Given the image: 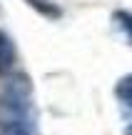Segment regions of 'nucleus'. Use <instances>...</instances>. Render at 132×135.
<instances>
[{
  "instance_id": "obj_1",
  "label": "nucleus",
  "mask_w": 132,
  "mask_h": 135,
  "mask_svg": "<svg viewBox=\"0 0 132 135\" xmlns=\"http://www.w3.org/2000/svg\"><path fill=\"white\" fill-rule=\"evenodd\" d=\"M0 135H38L33 88L25 75L10 78L0 95Z\"/></svg>"
},
{
  "instance_id": "obj_2",
  "label": "nucleus",
  "mask_w": 132,
  "mask_h": 135,
  "mask_svg": "<svg viewBox=\"0 0 132 135\" xmlns=\"http://www.w3.org/2000/svg\"><path fill=\"white\" fill-rule=\"evenodd\" d=\"M115 98H117L122 113L132 120V75L120 78V83L115 85Z\"/></svg>"
},
{
  "instance_id": "obj_3",
  "label": "nucleus",
  "mask_w": 132,
  "mask_h": 135,
  "mask_svg": "<svg viewBox=\"0 0 132 135\" xmlns=\"http://www.w3.org/2000/svg\"><path fill=\"white\" fill-rule=\"evenodd\" d=\"M13 63H15V45H13V40L0 30V73L10 70Z\"/></svg>"
},
{
  "instance_id": "obj_4",
  "label": "nucleus",
  "mask_w": 132,
  "mask_h": 135,
  "mask_svg": "<svg viewBox=\"0 0 132 135\" xmlns=\"http://www.w3.org/2000/svg\"><path fill=\"white\" fill-rule=\"evenodd\" d=\"M112 20H115V25L122 30V35L127 38V43L132 45V15L127 13V10H115Z\"/></svg>"
},
{
  "instance_id": "obj_5",
  "label": "nucleus",
  "mask_w": 132,
  "mask_h": 135,
  "mask_svg": "<svg viewBox=\"0 0 132 135\" xmlns=\"http://www.w3.org/2000/svg\"><path fill=\"white\" fill-rule=\"evenodd\" d=\"M28 5L35 8V10H40L45 18H60V15H62V10L55 3H50V0H28Z\"/></svg>"
},
{
  "instance_id": "obj_6",
  "label": "nucleus",
  "mask_w": 132,
  "mask_h": 135,
  "mask_svg": "<svg viewBox=\"0 0 132 135\" xmlns=\"http://www.w3.org/2000/svg\"><path fill=\"white\" fill-rule=\"evenodd\" d=\"M125 135H132V120L127 123V128H125Z\"/></svg>"
}]
</instances>
